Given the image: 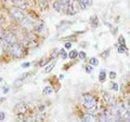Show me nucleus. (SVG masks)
<instances>
[{"label":"nucleus","mask_w":130,"mask_h":122,"mask_svg":"<svg viewBox=\"0 0 130 122\" xmlns=\"http://www.w3.org/2000/svg\"><path fill=\"white\" fill-rule=\"evenodd\" d=\"M11 13V15L13 16V19L17 21V22H20L21 24H25L27 22V20H26V17H25V15L23 14V12L21 11V10L19 9H12L10 11Z\"/></svg>","instance_id":"obj_1"},{"label":"nucleus","mask_w":130,"mask_h":122,"mask_svg":"<svg viewBox=\"0 0 130 122\" xmlns=\"http://www.w3.org/2000/svg\"><path fill=\"white\" fill-rule=\"evenodd\" d=\"M15 41V36L13 34H7L5 36V38L2 39V48L3 50H7L9 48V46L13 45V42Z\"/></svg>","instance_id":"obj_2"},{"label":"nucleus","mask_w":130,"mask_h":122,"mask_svg":"<svg viewBox=\"0 0 130 122\" xmlns=\"http://www.w3.org/2000/svg\"><path fill=\"white\" fill-rule=\"evenodd\" d=\"M10 54L14 57H20L23 54V49L22 46L17 43H14L13 45L10 46Z\"/></svg>","instance_id":"obj_3"},{"label":"nucleus","mask_w":130,"mask_h":122,"mask_svg":"<svg viewBox=\"0 0 130 122\" xmlns=\"http://www.w3.org/2000/svg\"><path fill=\"white\" fill-rule=\"evenodd\" d=\"M84 106L87 109L93 108V106H95V99L90 95H85L84 96Z\"/></svg>","instance_id":"obj_4"},{"label":"nucleus","mask_w":130,"mask_h":122,"mask_svg":"<svg viewBox=\"0 0 130 122\" xmlns=\"http://www.w3.org/2000/svg\"><path fill=\"white\" fill-rule=\"evenodd\" d=\"M82 119H84V122H98L96 118L93 114H90V113H86Z\"/></svg>","instance_id":"obj_5"},{"label":"nucleus","mask_w":130,"mask_h":122,"mask_svg":"<svg viewBox=\"0 0 130 122\" xmlns=\"http://www.w3.org/2000/svg\"><path fill=\"white\" fill-rule=\"evenodd\" d=\"M67 10H68V14H75V9H74L73 1H68V7H67Z\"/></svg>","instance_id":"obj_6"},{"label":"nucleus","mask_w":130,"mask_h":122,"mask_svg":"<svg viewBox=\"0 0 130 122\" xmlns=\"http://www.w3.org/2000/svg\"><path fill=\"white\" fill-rule=\"evenodd\" d=\"M105 79H106V73L104 70H101L100 74H99V80L101 82H104L105 81Z\"/></svg>","instance_id":"obj_7"},{"label":"nucleus","mask_w":130,"mask_h":122,"mask_svg":"<svg viewBox=\"0 0 130 122\" xmlns=\"http://www.w3.org/2000/svg\"><path fill=\"white\" fill-rule=\"evenodd\" d=\"M53 8L56 10V11H60L62 9V6H61V1H54L53 3Z\"/></svg>","instance_id":"obj_8"},{"label":"nucleus","mask_w":130,"mask_h":122,"mask_svg":"<svg viewBox=\"0 0 130 122\" xmlns=\"http://www.w3.org/2000/svg\"><path fill=\"white\" fill-rule=\"evenodd\" d=\"M78 54H79V53H78L77 51H76V50H73V51H71V53L68 54V57L73 59V58H75V57H77V56H78Z\"/></svg>","instance_id":"obj_9"},{"label":"nucleus","mask_w":130,"mask_h":122,"mask_svg":"<svg viewBox=\"0 0 130 122\" xmlns=\"http://www.w3.org/2000/svg\"><path fill=\"white\" fill-rule=\"evenodd\" d=\"M42 93H43L45 95H49V94H51V93H52V89H51V87H46L45 89H43Z\"/></svg>","instance_id":"obj_10"},{"label":"nucleus","mask_w":130,"mask_h":122,"mask_svg":"<svg viewBox=\"0 0 130 122\" xmlns=\"http://www.w3.org/2000/svg\"><path fill=\"white\" fill-rule=\"evenodd\" d=\"M90 23H91V25L93 27H96L98 25V19L96 16H92V19H90Z\"/></svg>","instance_id":"obj_11"},{"label":"nucleus","mask_w":130,"mask_h":122,"mask_svg":"<svg viewBox=\"0 0 130 122\" xmlns=\"http://www.w3.org/2000/svg\"><path fill=\"white\" fill-rule=\"evenodd\" d=\"M98 64H99V60H98L95 57H91V58H90V65L91 66H96Z\"/></svg>","instance_id":"obj_12"},{"label":"nucleus","mask_w":130,"mask_h":122,"mask_svg":"<svg viewBox=\"0 0 130 122\" xmlns=\"http://www.w3.org/2000/svg\"><path fill=\"white\" fill-rule=\"evenodd\" d=\"M54 66H55V63H51L50 65H48L46 67V73H50L53 68H54Z\"/></svg>","instance_id":"obj_13"},{"label":"nucleus","mask_w":130,"mask_h":122,"mask_svg":"<svg viewBox=\"0 0 130 122\" xmlns=\"http://www.w3.org/2000/svg\"><path fill=\"white\" fill-rule=\"evenodd\" d=\"M78 5H79V7H80V9L81 10H85L87 7V3H86V1H78Z\"/></svg>","instance_id":"obj_14"},{"label":"nucleus","mask_w":130,"mask_h":122,"mask_svg":"<svg viewBox=\"0 0 130 122\" xmlns=\"http://www.w3.org/2000/svg\"><path fill=\"white\" fill-rule=\"evenodd\" d=\"M19 111L22 113H24L25 111H26V107H25V105H20L19 106Z\"/></svg>","instance_id":"obj_15"},{"label":"nucleus","mask_w":130,"mask_h":122,"mask_svg":"<svg viewBox=\"0 0 130 122\" xmlns=\"http://www.w3.org/2000/svg\"><path fill=\"white\" fill-rule=\"evenodd\" d=\"M118 42H119V44H120V46H126L124 37H119V40H118Z\"/></svg>","instance_id":"obj_16"},{"label":"nucleus","mask_w":130,"mask_h":122,"mask_svg":"<svg viewBox=\"0 0 130 122\" xmlns=\"http://www.w3.org/2000/svg\"><path fill=\"white\" fill-rule=\"evenodd\" d=\"M60 53H61V55H62V58H66V57L68 56V55H67V53L65 52V50H64V49H62V50H61V51H60Z\"/></svg>","instance_id":"obj_17"},{"label":"nucleus","mask_w":130,"mask_h":122,"mask_svg":"<svg viewBox=\"0 0 130 122\" xmlns=\"http://www.w3.org/2000/svg\"><path fill=\"white\" fill-rule=\"evenodd\" d=\"M118 84L116 83V82H113L112 83V90H114V91H118Z\"/></svg>","instance_id":"obj_18"},{"label":"nucleus","mask_w":130,"mask_h":122,"mask_svg":"<svg viewBox=\"0 0 130 122\" xmlns=\"http://www.w3.org/2000/svg\"><path fill=\"white\" fill-rule=\"evenodd\" d=\"M92 70H93V68L91 65H89V66H87L86 67V71H87V74H91L92 73Z\"/></svg>","instance_id":"obj_19"},{"label":"nucleus","mask_w":130,"mask_h":122,"mask_svg":"<svg viewBox=\"0 0 130 122\" xmlns=\"http://www.w3.org/2000/svg\"><path fill=\"white\" fill-rule=\"evenodd\" d=\"M28 76H29V74H28V73H24V74H22L21 76H20V80H23V79H25V78L28 77Z\"/></svg>","instance_id":"obj_20"},{"label":"nucleus","mask_w":130,"mask_h":122,"mask_svg":"<svg viewBox=\"0 0 130 122\" xmlns=\"http://www.w3.org/2000/svg\"><path fill=\"white\" fill-rule=\"evenodd\" d=\"M6 119V113L3 111H0V121H3Z\"/></svg>","instance_id":"obj_21"},{"label":"nucleus","mask_w":130,"mask_h":122,"mask_svg":"<svg viewBox=\"0 0 130 122\" xmlns=\"http://www.w3.org/2000/svg\"><path fill=\"white\" fill-rule=\"evenodd\" d=\"M78 56L80 57V59H85V58H86V53L81 51V52H80V53H79V54H78Z\"/></svg>","instance_id":"obj_22"},{"label":"nucleus","mask_w":130,"mask_h":122,"mask_svg":"<svg viewBox=\"0 0 130 122\" xmlns=\"http://www.w3.org/2000/svg\"><path fill=\"white\" fill-rule=\"evenodd\" d=\"M5 31H3V29H2V28H1V25H0V38H1V39H3V38H5Z\"/></svg>","instance_id":"obj_23"},{"label":"nucleus","mask_w":130,"mask_h":122,"mask_svg":"<svg viewBox=\"0 0 130 122\" xmlns=\"http://www.w3.org/2000/svg\"><path fill=\"white\" fill-rule=\"evenodd\" d=\"M29 66H30V63H28V62H25V63L22 64V68H27Z\"/></svg>","instance_id":"obj_24"},{"label":"nucleus","mask_w":130,"mask_h":122,"mask_svg":"<svg viewBox=\"0 0 130 122\" xmlns=\"http://www.w3.org/2000/svg\"><path fill=\"white\" fill-rule=\"evenodd\" d=\"M117 51H118V53H124V52H125L124 46H120V45H119L118 48H117Z\"/></svg>","instance_id":"obj_25"},{"label":"nucleus","mask_w":130,"mask_h":122,"mask_svg":"<svg viewBox=\"0 0 130 122\" xmlns=\"http://www.w3.org/2000/svg\"><path fill=\"white\" fill-rule=\"evenodd\" d=\"M21 84H22V80H20V79H19V80H16V81L13 83V85H15V87H20Z\"/></svg>","instance_id":"obj_26"},{"label":"nucleus","mask_w":130,"mask_h":122,"mask_svg":"<svg viewBox=\"0 0 130 122\" xmlns=\"http://www.w3.org/2000/svg\"><path fill=\"white\" fill-rule=\"evenodd\" d=\"M10 91V89H9V87H3L2 88V92L5 93V94H7V93H8Z\"/></svg>","instance_id":"obj_27"},{"label":"nucleus","mask_w":130,"mask_h":122,"mask_svg":"<svg viewBox=\"0 0 130 122\" xmlns=\"http://www.w3.org/2000/svg\"><path fill=\"white\" fill-rule=\"evenodd\" d=\"M110 77H111V79H115V78H116V73L111 71V73H110Z\"/></svg>","instance_id":"obj_28"},{"label":"nucleus","mask_w":130,"mask_h":122,"mask_svg":"<svg viewBox=\"0 0 130 122\" xmlns=\"http://www.w3.org/2000/svg\"><path fill=\"white\" fill-rule=\"evenodd\" d=\"M64 46H65V49H71L72 48V43L71 42H66V43L64 44Z\"/></svg>","instance_id":"obj_29"},{"label":"nucleus","mask_w":130,"mask_h":122,"mask_svg":"<svg viewBox=\"0 0 130 122\" xmlns=\"http://www.w3.org/2000/svg\"><path fill=\"white\" fill-rule=\"evenodd\" d=\"M43 30V25H39V26L37 27V31H39V33H41V31Z\"/></svg>","instance_id":"obj_30"},{"label":"nucleus","mask_w":130,"mask_h":122,"mask_svg":"<svg viewBox=\"0 0 130 122\" xmlns=\"http://www.w3.org/2000/svg\"><path fill=\"white\" fill-rule=\"evenodd\" d=\"M56 52H57V50H53V53H52V58H54V57L56 56Z\"/></svg>","instance_id":"obj_31"},{"label":"nucleus","mask_w":130,"mask_h":122,"mask_svg":"<svg viewBox=\"0 0 130 122\" xmlns=\"http://www.w3.org/2000/svg\"><path fill=\"white\" fill-rule=\"evenodd\" d=\"M46 64H47V59H43V60H42V62L40 63V66H45V65H46Z\"/></svg>","instance_id":"obj_32"},{"label":"nucleus","mask_w":130,"mask_h":122,"mask_svg":"<svg viewBox=\"0 0 130 122\" xmlns=\"http://www.w3.org/2000/svg\"><path fill=\"white\" fill-rule=\"evenodd\" d=\"M108 52H110V51H105V52H103V53H102V56H103V57H106Z\"/></svg>","instance_id":"obj_33"},{"label":"nucleus","mask_w":130,"mask_h":122,"mask_svg":"<svg viewBox=\"0 0 130 122\" xmlns=\"http://www.w3.org/2000/svg\"><path fill=\"white\" fill-rule=\"evenodd\" d=\"M26 122H34V119H32V118H27Z\"/></svg>","instance_id":"obj_34"},{"label":"nucleus","mask_w":130,"mask_h":122,"mask_svg":"<svg viewBox=\"0 0 130 122\" xmlns=\"http://www.w3.org/2000/svg\"><path fill=\"white\" fill-rule=\"evenodd\" d=\"M5 100H6V97H1L0 98V104H1L2 102H5Z\"/></svg>","instance_id":"obj_35"},{"label":"nucleus","mask_w":130,"mask_h":122,"mask_svg":"<svg viewBox=\"0 0 130 122\" xmlns=\"http://www.w3.org/2000/svg\"><path fill=\"white\" fill-rule=\"evenodd\" d=\"M39 109H40V110L42 111L43 109H45V106H43V105H41V106H40V108H39Z\"/></svg>","instance_id":"obj_36"},{"label":"nucleus","mask_w":130,"mask_h":122,"mask_svg":"<svg viewBox=\"0 0 130 122\" xmlns=\"http://www.w3.org/2000/svg\"><path fill=\"white\" fill-rule=\"evenodd\" d=\"M2 81V78H0V82H1Z\"/></svg>","instance_id":"obj_37"}]
</instances>
